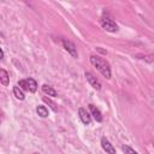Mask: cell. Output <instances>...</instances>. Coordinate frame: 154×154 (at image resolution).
Here are the masks:
<instances>
[{
  "label": "cell",
  "instance_id": "8992f818",
  "mask_svg": "<svg viewBox=\"0 0 154 154\" xmlns=\"http://www.w3.org/2000/svg\"><path fill=\"white\" fill-rule=\"evenodd\" d=\"M78 116H79V119L82 120L83 124L89 125V124L91 123V114H90L85 108H83V107L78 108Z\"/></svg>",
  "mask_w": 154,
  "mask_h": 154
},
{
  "label": "cell",
  "instance_id": "6da1fadb",
  "mask_svg": "<svg viewBox=\"0 0 154 154\" xmlns=\"http://www.w3.org/2000/svg\"><path fill=\"white\" fill-rule=\"evenodd\" d=\"M89 59H90L91 65H93L94 67H96V70H97L103 77H106L107 79L111 78V67H109V64H108L105 59L100 58L99 55H90Z\"/></svg>",
  "mask_w": 154,
  "mask_h": 154
},
{
  "label": "cell",
  "instance_id": "5b68a950",
  "mask_svg": "<svg viewBox=\"0 0 154 154\" xmlns=\"http://www.w3.org/2000/svg\"><path fill=\"white\" fill-rule=\"evenodd\" d=\"M85 78H87V81L89 82V84H90L95 90H100V89H101V83H100V81H99L91 72H85Z\"/></svg>",
  "mask_w": 154,
  "mask_h": 154
},
{
  "label": "cell",
  "instance_id": "2e32d148",
  "mask_svg": "<svg viewBox=\"0 0 154 154\" xmlns=\"http://www.w3.org/2000/svg\"><path fill=\"white\" fill-rule=\"evenodd\" d=\"M0 53H1V59H4V51L0 49Z\"/></svg>",
  "mask_w": 154,
  "mask_h": 154
},
{
  "label": "cell",
  "instance_id": "4fadbf2b",
  "mask_svg": "<svg viewBox=\"0 0 154 154\" xmlns=\"http://www.w3.org/2000/svg\"><path fill=\"white\" fill-rule=\"evenodd\" d=\"M136 58L146 60L147 63H153L154 61V55L153 54H136Z\"/></svg>",
  "mask_w": 154,
  "mask_h": 154
},
{
  "label": "cell",
  "instance_id": "5bb4252c",
  "mask_svg": "<svg viewBox=\"0 0 154 154\" xmlns=\"http://www.w3.org/2000/svg\"><path fill=\"white\" fill-rule=\"evenodd\" d=\"M42 100H43V102H46L47 105H49V107L53 109V112H58V107H57V105H55L51 99H48V97L43 96V97H42Z\"/></svg>",
  "mask_w": 154,
  "mask_h": 154
},
{
  "label": "cell",
  "instance_id": "3957f363",
  "mask_svg": "<svg viewBox=\"0 0 154 154\" xmlns=\"http://www.w3.org/2000/svg\"><path fill=\"white\" fill-rule=\"evenodd\" d=\"M100 23H101V26H102L105 30L109 31V32H116V31H118V25L116 24V22H114L113 19H111V18H108V17H102L101 20H100Z\"/></svg>",
  "mask_w": 154,
  "mask_h": 154
},
{
  "label": "cell",
  "instance_id": "30bf717a",
  "mask_svg": "<svg viewBox=\"0 0 154 154\" xmlns=\"http://www.w3.org/2000/svg\"><path fill=\"white\" fill-rule=\"evenodd\" d=\"M42 91H43L46 95H48V96H58V91H57L53 87H51V85H48V84H43V85H42Z\"/></svg>",
  "mask_w": 154,
  "mask_h": 154
},
{
  "label": "cell",
  "instance_id": "9c48e42d",
  "mask_svg": "<svg viewBox=\"0 0 154 154\" xmlns=\"http://www.w3.org/2000/svg\"><path fill=\"white\" fill-rule=\"evenodd\" d=\"M0 82L5 87H7L8 83H10V76H8V73H7V71L5 69H1L0 70Z\"/></svg>",
  "mask_w": 154,
  "mask_h": 154
},
{
  "label": "cell",
  "instance_id": "8fae6325",
  "mask_svg": "<svg viewBox=\"0 0 154 154\" xmlns=\"http://www.w3.org/2000/svg\"><path fill=\"white\" fill-rule=\"evenodd\" d=\"M36 113L41 117V118H47L48 117V109L46 106H42V105H38L36 107Z\"/></svg>",
  "mask_w": 154,
  "mask_h": 154
},
{
  "label": "cell",
  "instance_id": "277c9868",
  "mask_svg": "<svg viewBox=\"0 0 154 154\" xmlns=\"http://www.w3.org/2000/svg\"><path fill=\"white\" fill-rule=\"evenodd\" d=\"M61 43H63V47L65 48V51H66L69 54H71L73 58H78L77 48H76V46H75L73 42H71V41H69V40H63Z\"/></svg>",
  "mask_w": 154,
  "mask_h": 154
},
{
  "label": "cell",
  "instance_id": "9a60e30c",
  "mask_svg": "<svg viewBox=\"0 0 154 154\" xmlns=\"http://www.w3.org/2000/svg\"><path fill=\"white\" fill-rule=\"evenodd\" d=\"M122 149H123V152L125 153V154H138L136 150H134L130 146H128V144H124L123 147H122Z\"/></svg>",
  "mask_w": 154,
  "mask_h": 154
},
{
  "label": "cell",
  "instance_id": "52a82bcc",
  "mask_svg": "<svg viewBox=\"0 0 154 154\" xmlns=\"http://www.w3.org/2000/svg\"><path fill=\"white\" fill-rule=\"evenodd\" d=\"M88 107H89V111H90V114L93 116V118H94L97 123H101L102 119H103V117H102V113L100 112V109H99L96 106H94L93 103H89Z\"/></svg>",
  "mask_w": 154,
  "mask_h": 154
},
{
  "label": "cell",
  "instance_id": "ba28073f",
  "mask_svg": "<svg viewBox=\"0 0 154 154\" xmlns=\"http://www.w3.org/2000/svg\"><path fill=\"white\" fill-rule=\"evenodd\" d=\"M101 147H102V149L106 153H108V154H116V148L113 147V144L106 137H102L101 138Z\"/></svg>",
  "mask_w": 154,
  "mask_h": 154
},
{
  "label": "cell",
  "instance_id": "e0dca14e",
  "mask_svg": "<svg viewBox=\"0 0 154 154\" xmlns=\"http://www.w3.org/2000/svg\"><path fill=\"white\" fill-rule=\"evenodd\" d=\"M32 154H37V153H32Z\"/></svg>",
  "mask_w": 154,
  "mask_h": 154
},
{
  "label": "cell",
  "instance_id": "7a4b0ae2",
  "mask_svg": "<svg viewBox=\"0 0 154 154\" xmlns=\"http://www.w3.org/2000/svg\"><path fill=\"white\" fill-rule=\"evenodd\" d=\"M18 87L20 89H24V90H28L30 93H35L36 89H37V83L34 78L29 77V78H25V79H20L18 82Z\"/></svg>",
  "mask_w": 154,
  "mask_h": 154
},
{
  "label": "cell",
  "instance_id": "7c38bea8",
  "mask_svg": "<svg viewBox=\"0 0 154 154\" xmlns=\"http://www.w3.org/2000/svg\"><path fill=\"white\" fill-rule=\"evenodd\" d=\"M13 95L16 96V99H18V100H24V93L22 91V89L18 87V85H16V87H13Z\"/></svg>",
  "mask_w": 154,
  "mask_h": 154
}]
</instances>
